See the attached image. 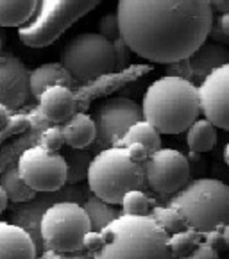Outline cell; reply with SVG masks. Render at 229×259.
Instances as JSON below:
<instances>
[{
  "mask_svg": "<svg viewBox=\"0 0 229 259\" xmlns=\"http://www.w3.org/2000/svg\"><path fill=\"white\" fill-rule=\"evenodd\" d=\"M120 39L150 63L183 61L210 38V0H119Z\"/></svg>",
  "mask_w": 229,
  "mask_h": 259,
  "instance_id": "6da1fadb",
  "label": "cell"
},
{
  "mask_svg": "<svg viewBox=\"0 0 229 259\" xmlns=\"http://www.w3.org/2000/svg\"><path fill=\"white\" fill-rule=\"evenodd\" d=\"M92 259H174L168 234L150 214H120L100 231Z\"/></svg>",
  "mask_w": 229,
  "mask_h": 259,
  "instance_id": "7a4b0ae2",
  "label": "cell"
},
{
  "mask_svg": "<svg viewBox=\"0 0 229 259\" xmlns=\"http://www.w3.org/2000/svg\"><path fill=\"white\" fill-rule=\"evenodd\" d=\"M141 113L160 134L184 133L201 113L197 86L177 75L160 77L147 88Z\"/></svg>",
  "mask_w": 229,
  "mask_h": 259,
  "instance_id": "3957f363",
  "label": "cell"
},
{
  "mask_svg": "<svg viewBox=\"0 0 229 259\" xmlns=\"http://www.w3.org/2000/svg\"><path fill=\"white\" fill-rule=\"evenodd\" d=\"M188 227L197 233L217 231L229 224V184L213 177L190 181L168 200Z\"/></svg>",
  "mask_w": 229,
  "mask_h": 259,
  "instance_id": "277c9868",
  "label": "cell"
},
{
  "mask_svg": "<svg viewBox=\"0 0 229 259\" xmlns=\"http://www.w3.org/2000/svg\"><path fill=\"white\" fill-rule=\"evenodd\" d=\"M86 181L90 193L111 206H119L127 191L147 188L145 168L131 159L124 147L99 150L90 161Z\"/></svg>",
  "mask_w": 229,
  "mask_h": 259,
  "instance_id": "5b68a950",
  "label": "cell"
},
{
  "mask_svg": "<svg viewBox=\"0 0 229 259\" xmlns=\"http://www.w3.org/2000/svg\"><path fill=\"white\" fill-rule=\"evenodd\" d=\"M100 2L102 0H38L32 18L18 29L20 39L31 49L52 45Z\"/></svg>",
  "mask_w": 229,
  "mask_h": 259,
  "instance_id": "8992f818",
  "label": "cell"
},
{
  "mask_svg": "<svg viewBox=\"0 0 229 259\" xmlns=\"http://www.w3.org/2000/svg\"><path fill=\"white\" fill-rule=\"evenodd\" d=\"M59 59L75 84L92 82L114 72L113 41L99 32H83L73 36L63 47Z\"/></svg>",
  "mask_w": 229,
  "mask_h": 259,
  "instance_id": "52a82bcc",
  "label": "cell"
},
{
  "mask_svg": "<svg viewBox=\"0 0 229 259\" xmlns=\"http://www.w3.org/2000/svg\"><path fill=\"white\" fill-rule=\"evenodd\" d=\"M90 229V220L77 202H56L49 206L40 220V236L43 250L81 252L83 240Z\"/></svg>",
  "mask_w": 229,
  "mask_h": 259,
  "instance_id": "ba28073f",
  "label": "cell"
},
{
  "mask_svg": "<svg viewBox=\"0 0 229 259\" xmlns=\"http://www.w3.org/2000/svg\"><path fill=\"white\" fill-rule=\"evenodd\" d=\"M95 122V145L97 152L109 147H122V138L133 123L143 120L141 106L127 97H113L104 100L93 111Z\"/></svg>",
  "mask_w": 229,
  "mask_h": 259,
  "instance_id": "9c48e42d",
  "label": "cell"
},
{
  "mask_svg": "<svg viewBox=\"0 0 229 259\" xmlns=\"http://www.w3.org/2000/svg\"><path fill=\"white\" fill-rule=\"evenodd\" d=\"M22 181L36 193H49L66 186V163L59 152H49L40 145L25 149L16 163Z\"/></svg>",
  "mask_w": 229,
  "mask_h": 259,
  "instance_id": "30bf717a",
  "label": "cell"
},
{
  "mask_svg": "<svg viewBox=\"0 0 229 259\" xmlns=\"http://www.w3.org/2000/svg\"><path fill=\"white\" fill-rule=\"evenodd\" d=\"M147 188L161 197H174L190 183L188 159L176 149H160L143 163Z\"/></svg>",
  "mask_w": 229,
  "mask_h": 259,
  "instance_id": "8fae6325",
  "label": "cell"
},
{
  "mask_svg": "<svg viewBox=\"0 0 229 259\" xmlns=\"http://www.w3.org/2000/svg\"><path fill=\"white\" fill-rule=\"evenodd\" d=\"M88 193L79 186H63L61 190L57 191H49V193H36L34 198L27 200L23 204H18L15 211L11 213L9 218V224L16 225L22 231H25L27 236L31 238L32 243H34L36 254H42L43 250V243H42V236H40V220H42L43 213L49 206L56 202H77L83 204L86 200Z\"/></svg>",
  "mask_w": 229,
  "mask_h": 259,
  "instance_id": "7c38bea8",
  "label": "cell"
},
{
  "mask_svg": "<svg viewBox=\"0 0 229 259\" xmlns=\"http://www.w3.org/2000/svg\"><path fill=\"white\" fill-rule=\"evenodd\" d=\"M204 118L217 129L229 131V63L215 68L197 86Z\"/></svg>",
  "mask_w": 229,
  "mask_h": 259,
  "instance_id": "4fadbf2b",
  "label": "cell"
},
{
  "mask_svg": "<svg viewBox=\"0 0 229 259\" xmlns=\"http://www.w3.org/2000/svg\"><path fill=\"white\" fill-rule=\"evenodd\" d=\"M29 73L31 70L15 54H0V104L11 113L23 107L31 99Z\"/></svg>",
  "mask_w": 229,
  "mask_h": 259,
  "instance_id": "5bb4252c",
  "label": "cell"
},
{
  "mask_svg": "<svg viewBox=\"0 0 229 259\" xmlns=\"http://www.w3.org/2000/svg\"><path fill=\"white\" fill-rule=\"evenodd\" d=\"M229 63V49L215 41H204L197 50L190 54L186 59L167 65L168 75H177L190 80H203L215 68Z\"/></svg>",
  "mask_w": 229,
  "mask_h": 259,
  "instance_id": "9a60e30c",
  "label": "cell"
},
{
  "mask_svg": "<svg viewBox=\"0 0 229 259\" xmlns=\"http://www.w3.org/2000/svg\"><path fill=\"white\" fill-rule=\"evenodd\" d=\"M36 100H38L40 114L50 125H61L77 113L75 95L72 88L66 86H50Z\"/></svg>",
  "mask_w": 229,
  "mask_h": 259,
  "instance_id": "2e32d148",
  "label": "cell"
},
{
  "mask_svg": "<svg viewBox=\"0 0 229 259\" xmlns=\"http://www.w3.org/2000/svg\"><path fill=\"white\" fill-rule=\"evenodd\" d=\"M34 243L25 231L9 222H0V259H36Z\"/></svg>",
  "mask_w": 229,
  "mask_h": 259,
  "instance_id": "e0dca14e",
  "label": "cell"
},
{
  "mask_svg": "<svg viewBox=\"0 0 229 259\" xmlns=\"http://www.w3.org/2000/svg\"><path fill=\"white\" fill-rule=\"evenodd\" d=\"M50 86L73 88L75 80L63 68L61 63H45V65L31 70V73H29V92H31V97L38 99Z\"/></svg>",
  "mask_w": 229,
  "mask_h": 259,
  "instance_id": "ac0fdd59",
  "label": "cell"
},
{
  "mask_svg": "<svg viewBox=\"0 0 229 259\" xmlns=\"http://www.w3.org/2000/svg\"><path fill=\"white\" fill-rule=\"evenodd\" d=\"M59 127L65 138V145L70 149H88L95 141L97 131L92 114L75 113Z\"/></svg>",
  "mask_w": 229,
  "mask_h": 259,
  "instance_id": "d6986e66",
  "label": "cell"
},
{
  "mask_svg": "<svg viewBox=\"0 0 229 259\" xmlns=\"http://www.w3.org/2000/svg\"><path fill=\"white\" fill-rule=\"evenodd\" d=\"M38 0H0V27H23L32 18Z\"/></svg>",
  "mask_w": 229,
  "mask_h": 259,
  "instance_id": "ffe728a7",
  "label": "cell"
},
{
  "mask_svg": "<svg viewBox=\"0 0 229 259\" xmlns=\"http://www.w3.org/2000/svg\"><path fill=\"white\" fill-rule=\"evenodd\" d=\"M186 145L190 152L204 154L217 145V127L206 118H197L186 129Z\"/></svg>",
  "mask_w": 229,
  "mask_h": 259,
  "instance_id": "44dd1931",
  "label": "cell"
},
{
  "mask_svg": "<svg viewBox=\"0 0 229 259\" xmlns=\"http://www.w3.org/2000/svg\"><path fill=\"white\" fill-rule=\"evenodd\" d=\"M83 209L90 220V229L92 231H99V233L104 227H107L114 218L122 214V211L117 209V206L104 202V200H100L99 197H95L92 193L83 202Z\"/></svg>",
  "mask_w": 229,
  "mask_h": 259,
  "instance_id": "7402d4cb",
  "label": "cell"
},
{
  "mask_svg": "<svg viewBox=\"0 0 229 259\" xmlns=\"http://www.w3.org/2000/svg\"><path fill=\"white\" fill-rule=\"evenodd\" d=\"M131 143H138V145L145 147L150 154H154L161 149V134L149 122L140 120V122L133 123L122 138V147H127Z\"/></svg>",
  "mask_w": 229,
  "mask_h": 259,
  "instance_id": "603a6c76",
  "label": "cell"
},
{
  "mask_svg": "<svg viewBox=\"0 0 229 259\" xmlns=\"http://www.w3.org/2000/svg\"><path fill=\"white\" fill-rule=\"evenodd\" d=\"M65 157L66 163V184L70 186H77L79 183H83L88 176V166L92 161V152L88 149H66L65 154H61Z\"/></svg>",
  "mask_w": 229,
  "mask_h": 259,
  "instance_id": "cb8c5ba5",
  "label": "cell"
},
{
  "mask_svg": "<svg viewBox=\"0 0 229 259\" xmlns=\"http://www.w3.org/2000/svg\"><path fill=\"white\" fill-rule=\"evenodd\" d=\"M0 186H2V190H4L6 195H8L9 202L23 204V202H27V200H31V198L36 197V191L31 190V188L22 181L16 166L8 168V170L0 176Z\"/></svg>",
  "mask_w": 229,
  "mask_h": 259,
  "instance_id": "d4e9b609",
  "label": "cell"
},
{
  "mask_svg": "<svg viewBox=\"0 0 229 259\" xmlns=\"http://www.w3.org/2000/svg\"><path fill=\"white\" fill-rule=\"evenodd\" d=\"M150 217L154 218V222L163 229L168 236L190 229L186 222H184L183 214H181L174 206H170L168 202L161 204V206H152V209H150Z\"/></svg>",
  "mask_w": 229,
  "mask_h": 259,
  "instance_id": "484cf974",
  "label": "cell"
},
{
  "mask_svg": "<svg viewBox=\"0 0 229 259\" xmlns=\"http://www.w3.org/2000/svg\"><path fill=\"white\" fill-rule=\"evenodd\" d=\"M201 243H203V233H197L194 229H186V231L168 236V248H170V254L174 259L190 254Z\"/></svg>",
  "mask_w": 229,
  "mask_h": 259,
  "instance_id": "4316f807",
  "label": "cell"
},
{
  "mask_svg": "<svg viewBox=\"0 0 229 259\" xmlns=\"http://www.w3.org/2000/svg\"><path fill=\"white\" fill-rule=\"evenodd\" d=\"M120 206H122V214L145 217V214H150L154 204L152 198L145 193V190H131L124 195Z\"/></svg>",
  "mask_w": 229,
  "mask_h": 259,
  "instance_id": "83f0119b",
  "label": "cell"
},
{
  "mask_svg": "<svg viewBox=\"0 0 229 259\" xmlns=\"http://www.w3.org/2000/svg\"><path fill=\"white\" fill-rule=\"evenodd\" d=\"M42 149L49 150V152H59L65 147V138H63L61 127L59 125H47L38 134V143Z\"/></svg>",
  "mask_w": 229,
  "mask_h": 259,
  "instance_id": "f1b7e54d",
  "label": "cell"
},
{
  "mask_svg": "<svg viewBox=\"0 0 229 259\" xmlns=\"http://www.w3.org/2000/svg\"><path fill=\"white\" fill-rule=\"evenodd\" d=\"M99 34L104 36L109 41L120 38V27H119V18H117V13H107L100 18L99 22Z\"/></svg>",
  "mask_w": 229,
  "mask_h": 259,
  "instance_id": "f546056e",
  "label": "cell"
},
{
  "mask_svg": "<svg viewBox=\"0 0 229 259\" xmlns=\"http://www.w3.org/2000/svg\"><path fill=\"white\" fill-rule=\"evenodd\" d=\"M113 49H114V72H119V70H122L127 65V59H129L127 54L131 50L127 49V45L120 38L113 41Z\"/></svg>",
  "mask_w": 229,
  "mask_h": 259,
  "instance_id": "4dcf8cb0",
  "label": "cell"
},
{
  "mask_svg": "<svg viewBox=\"0 0 229 259\" xmlns=\"http://www.w3.org/2000/svg\"><path fill=\"white\" fill-rule=\"evenodd\" d=\"M179 259H220V254H218L213 247H210V245L201 243V245H197L190 254L183 255V257H179Z\"/></svg>",
  "mask_w": 229,
  "mask_h": 259,
  "instance_id": "1f68e13d",
  "label": "cell"
},
{
  "mask_svg": "<svg viewBox=\"0 0 229 259\" xmlns=\"http://www.w3.org/2000/svg\"><path fill=\"white\" fill-rule=\"evenodd\" d=\"M36 259H92V255L88 252H68V254H61V252H52V250H45L42 254L36 255Z\"/></svg>",
  "mask_w": 229,
  "mask_h": 259,
  "instance_id": "d6a6232c",
  "label": "cell"
},
{
  "mask_svg": "<svg viewBox=\"0 0 229 259\" xmlns=\"http://www.w3.org/2000/svg\"><path fill=\"white\" fill-rule=\"evenodd\" d=\"M124 149L127 150V154H129V157L133 161H136V163H145L147 159H149V156H150V152L145 149V147H141V145H138V143H131V145H127V147H124Z\"/></svg>",
  "mask_w": 229,
  "mask_h": 259,
  "instance_id": "836d02e7",
  "label": "cell"
},
{
  "mask_svg": "<svg viewBox=\"0 0 229 259\" xmlns=\"http://www.w3.org/2000/svg\"><path fill=\"white\" fill-rule=\"evenodd\" d=\"M213 27L217 29L220 34L229 38V13H222L217 16V20H213Z\"/></svg>",
  "mask_w": 229,
  "mask_h": 259,
  "instance_id": "e575fe53",
  "label": "cell"
},
{
  "mask_svg": "<svg viewBox=\"0 0 229 259\" xmlns=\"http://www.w3.org/2000/svg\"><path fill=\"white\" fill-rule=\"evenodd\" d=\"M9 122H11V111L0 104V133L6 131V127L9 125Z\"/></svg>",
  "mask_w": 229,
  "mask_h": 259,
  "instance_id": "d590c367",
  "label": "cell"
},
{
  "mask_svg": "<svg viewBox=\"0 0 229 259\" xmlns=\"http://www.w3.org/2000/svg\"><path fill=\"white\" fill-rule=\"evenodd\" d=\"M210 4H211V9L217 11L218 15L229 13V0H210Z\"/></svg>",
  "mask_w": 229,
  "mask_h": 259,
  "instance_id": "8d00e7d4",
  "label": "cell"
},
{
  "mask_svg": "<svg viewBox=\"0 0 229 259\" xmlns=\"http://www.w3.org/2000/svg\"><path fill=\"white\" fill-rule=\"evenodd\" d=\"M8 204H9V198H8V195H6V191L2 190V186H0V214L8 209Z\"/></svg>",
  "mask_w": 229,
  "mask_h": 259,
  "instance_id": "74e56055",
  "label": "cell"
},
{
  "mask_svg": "<svg viewBox=\"0 0 229 259\" xmlns=\"http://www.w3.org/2000/svg\"><path fill=\"white\" fill-rule=\"evenodd\" d=\"M220 236H222V243H224V248H225V250H229V224L224 225V227L220 229Z\"/></svg>",
  "mask_w": 229,
  "mask_h": 259,
  "instance_id": "f35d334b",
  "label": "cell"
},
{
  "mask_svg": "<svg viewBox=\"0 0 229 259\" xmlns=\"http://www.w3.org/2000/svg\"><path fill=\"white\" fill-rule=\"evenodd\" d=\"M222 159H224L225 166H229V141L225 143V147H224V152H222Z\"/></svg>",
  "mask_w": 229,
  "mask_h": 259,
  "instance_id": "ab89813d",
  "label": "cell"
},
{
  "mask_svg": "<svg viewBox=\"0 0 229 259\" xmlns=\"http://www.w3.org/2000/svg\"><path fill=\"white\" fill-rule=\"evenodd\" d=\"M220 259H229V250H225L224 255H220Z\"/></svg>",
  "mask_w": 229,
  "mask_h": 259,
  "instance_id": "60d3db41",
  "label": "cell"
},
{
  "mask_svg": "<svg viewBox=\"0 0 229 259\" xmlns=\"http://www.w3.org/2000/svg\"><path fill=\"white\" fill-rule=\"evenodd\" d=\"M0 54H2V38H0Z\"/></svg>",
  "mask_w": 229,
  "mask_h": 259,
  "instance_id": "b9f144b4",
  "label": "cell"
}]
</instances>
